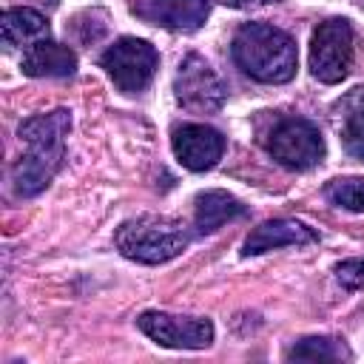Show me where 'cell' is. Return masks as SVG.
Segmentation results:
<instances>
[{"instance_id": "obj_5", "label": "cell", "mask_w": 364, "mask_h": 364, "mask_svg": "<svg viewBox=\"0 0 364 364\" xmlns=\"http://www.w3.org/2000/svg\"><path fill=\"white\" fill-rule=\"evenodd\" d=\"M100 63H102V68L108 71V77L114 80V85L119 91L136 94L151 82V77L159 65V54L148 40L122 37L102 54Z\"/></svg>"}, {"instance_id": "obj_16", "label": "cell", "mask_w": 364, "mask_h": 364, "mask_svg": "<svg viewBox=\"0 0 364 364\" xmlns=\"http://www.w3.org/2000/svg\"><path fill=\"white\" fill-rule=\"evenodd\" d=\"M287 358H299V361H341V358H350V350L338 338H301L296 347H290Z\"/></svg>"}, {"instance_id": "obj_15", "label": "cell", "mask_w": 364, "mask_h": 364, "mask_svg": "<svg viewBox=\"0 0 364 364\" xmlns=\"http://www.w3.org/2000/svg\"><path fill=\"white\" fill-rule=\"evenodd\" d=\"M3 40L6 46H26L31 48L40 40H48V23L34 9H9L3 11Z\"/></svg>"}, {"instance_id": "obj_6", "label": "cell", "mask_w": 364, "mask_h": 364, "mask_svg": "<svg viewBox=\"0 0 364 364\" xmlns=\"http://www.w3.org/2000/svg\"><path fill=\"white\" fill-rule=\"evenodd\" d=\"M267 151L273 154V159L279 165L293 168V171H307L321 162L324 139L313 122L287 117L273 128V134L267 139Z\"/></svg>"}, {"instance_id": "obj_7", "label": "cell", "mask_w": 364, "mask_h": 364, "mask_svg": "<svg viewBox=\"0 0 364 364\" xmlns=\"http://www.w3.org/2000/svg\"><path fill=\"white\" fill-rule=\"evenodd\" d=\"M136 324L151 341L173 350H202L213 341V324L199 316H173V313L148 310L136 318Z\"/></svg>"}, {"instance_id": "obj_18", "label": "cell", "mask_w": 364, "mask_h": 364, "mask_svg": "<svg viewBox=\"0 0 364 364\" xmlns=\"http://www.w3.org/2000/svg\"><path fill=\"white\" fill-rule=\"evenodd\" d=\"M336 279L347 290H361L364 287V259H347L336 267Z\"/></svg>"}, {"instance_id": "obj_19", "label": "cell", "mask_w": 364, "mask_h": 364, "mask_svg": "<svg viewBox=\"0 0 364 364\" xmlns=\"http://www.w3.org/2000/svg\"><path fill=\"white\" fill-rule=\"evenodd\" d=\"M228 6H236V9H247V6H264V3H276V0H225Z\"/></svg>"}, {"instance_id": "obj_2", "label": "cell", "mask_w": 364, "mask_h": 364, "mask_svg": "<svg viewBox=\"0 0 364 364\" xmlns=\"http://www.w3.org/2000/svg\"><path fill=\"white\" fill-rule=\"evenodd\" d=\"M236 65L259 82H287L296 74L299 51L290 34L264 23H245L233 37Z\"/></svg>"}, {"instance_id": "obj_10", "label": "cell", "mask_w": 364, "mask_h": 364, "mask_svg": "<svg viewBox=\"0 0 364 364\" xmlns=\"http://www.w3.org/2000/svg\"><path fill=\"white\" fill-rule=\"evenodd\" d=\"M318 239V233L313 228H307L304 222L296 219H273L259 225L242 245L245 256H256V253H267L276 247H290V245H313Z\"/></svg>"}, {"instance_id": "obj_1", "label": "cell", "mask_w": 364, "mask_h": 364, "mask_svg": "<svg viewBox=\"0 0 364 364\" xmlns=\"http://www.w3.org/2000/svg\"><path fill=\"white\" fill-rule=\"evenodd\" d=\"M68 128H71V117L65 108L37 114L20 125V139L26 145V151L11 173L14 191L20 196H34L54 179V173L60 171L63 156H65Z\"/></svg>"}, {"instance_id": "obj_12", "label": "cell", "mask_w": 364, "mask_h": 364, "mask_svg": "<svg viewBox=\"0 0 364 364\" xmlns=\"http://www.w3.org/2000/svg\"><path fill=\"white\" fill-rule=\"evenodd\" d=\"M23 71L28 77H68L77 68V57L68 46L54 40H40L23 54Z\"/></svg>"}, {"instance_id": "obj_17", "label": "cell", "mask_w": 364, "mask_h": 364, "mask_svg": "<svg viewBox=\"0 0 364 364\" xmlns=\"http://www.w3.org/2000/svg\"><path fill=\"white\" fill-rule=\"evenodd\" d=\"M327 199L344 210H355L361 213L364 210V179L358 176H350V179H333L327 185Z\"/></svg>"}, {"instance_id": "obj_14", "label": "cell", "mask_w": 364, "mask_h": 364, "mask_svg": "<svg viewBox=\"0 0 364 364\" xmlns=\"http://www.w3.org/2000/svg\"><path fill=\"white\" fill-rule=\"evenodd\" d=\"M245 216V205L225 193V191H205L196 196V210H193V225L199 233H213L230 219Z\"/></svg>"}, {"instance_id": "obj_3", "label": "cell", "mask_w": 364, "mask_h": 364, "mask_svg": "<svg viewBox=\"0 0 364 364\" xmlns=\"http://www.w3.org/2000/svg\"><path fill=\"white\" fill-rule=\"evenodd\" d=\"M114 242H117V250L125 259H134V262H142V264H159V262H168V259L179 256L188 247L191 236L173 219L136 216V219H128L117 228Z\"/></svg>"}, {"instance_id": "obj_4", "label": "cell", "mask_w": 364, "mask_h": 364, "mask_svg": "<svg viewBox=\"0 0 364 364\" xmlns=\"http://www.w3.org/2000/svg\"><path fill=\"white\" fill-rule=\"evenodd\" d=\"M353 65V28L341 17L318 23L310 40V71L316 80L333 85L350 74Z\"/></svg>"}, {"instance_id": "obj_9", "label": "cell", "mask_w": 364, "mask_h": 364, "mask_svg": "<svg viewBox=\"0 0 364 364\" xmlns=\"http://www.w3.org/2000/svg\"><path fill=\"white\" fill-rule=\"evenodd\" d=\"M225 139L210 125H182L173 131V154L188 171H208L222 159Z\"/></svg>"}, {"instance_id": "obj_8", "label": "cell", "mask_w": 364, "mask_h": 364, "mask_svg": "<svg viewBox=\"0 0 364 364\" xmlns=\"http://www.w3.org/2000/svg\"><path fill=\"white\" fill-rule=\"evenodd\" d=\"M173 88H176L179 105L188 111H196V114H213L225 102L222 80L199 54H188L182 60L176 80H173Z\"/></svg>"}, {"instance_id": "obj_11", "label": "cell", "mask_w": 364, "mask_h": 364, "mask_svg": "<svg viewBox=\"0 0 364 364\" xmlns=\"http://www.w3.org/2000/svg\"><path fill=\"white\" fill-rule=\"evenodd\" d=\"M210 11V0H148L136 9L139 17L148 23L176 28V31H193L205 23Z\"/></svg>"}, {"instance_id": "obj_13", "label": "cell", "mask_w": 364, "mask_h": 364, "mask_svg": "<svg viewBox=\"0 0 364 364\" xmlns=\"http://www.w3.org/2000/svg\"><path fill=\"white\" fill-rule=\"evenodd\" d=\"M336 128L344 151L364 159V88H353L336 102Z\"/></svg>"}]
</instances>
